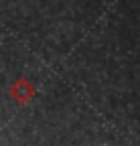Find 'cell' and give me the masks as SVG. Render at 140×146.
I'll list each match as a JSON object with an SVG mask.
<instances>
[{
	"mask_svg": "<svg viewBox=\"0 0 140 146\" xmlns=\"http://www.w3.org/2000/svg\"><path fill=\"white\" fill-rule=\"evenodd\" d=\"M10 98L19 104H27L33 96H35V85L27 79V77H19L12 85H10Z\"/></svg>",
	"mask_w": 140,
	"mask_h": 146,
	"instance_id": "cell-1",
	"label": "cell"
}]
</instances>
